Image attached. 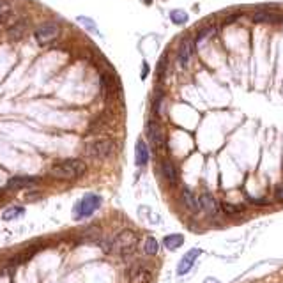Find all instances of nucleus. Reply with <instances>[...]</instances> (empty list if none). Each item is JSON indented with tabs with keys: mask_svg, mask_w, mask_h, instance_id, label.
Listing matches in <instances>:
<instances>
[{
	"mask_svg": "<svg viewBox=\"0 0 283 283\" xmlns=\"http://www.w3.org/2000/svg\"><path fill=\"white\" fill-rule=\"evenodd\" d=\"M25 32H27V23L25 22H20V23H16V25H13V27L9 28V37L11 39H22V37L25 36Z\"/></svg>",
	"mask_w": 283,
	"mask_h": 283,
	"instance_id": "nucleus-18",
	"label": "nucleus"
},
{
	"mask_svg": "<svg viewBox=\"0 0 283 283\" xmlns=\"http://www.w3.org/2000/svg\"><path fill=\"white\" fill-rule=\"evenodd\" d=\"M39 179L37 177H28V175H18V177H13L9 179L7 182V188L9 190H20V188H30V186L37 184Z\"/></svg>",
	"mask_w": 283,
	"mask_h": 283,
	"instance_id": "nucleus-10",
	"label": "nucleus"
},
{
	"mask_svg": "<svg viewBox=\"0 0 283 283\" xmlns=\"http://www.w3.org/2000/svg\"><path fill=\"white\" fill-rule=\"evenodd\" d=\"M278 20L280 16L273 11H257L253 14V22H257V23H260V22H278Z\"/></svg>",
	"mask_w": 283,
	"mask_h": 283,
	"instance_id": "nucleus-17",
	"label": "nucleus"
},
{
	"mask_svg": "<svg viewBox=\"0 0 283 283\" xmlns=\"http://www.w3.org/2000/svg\"><path fill=\"white\" fill-rule=\"evenodd\" d=\"M147 136L151 140V144L154 145L156 149H163L165 145V135H163L161 126L158 124L156 121H149L147 124Z\"/></svg>",
	"mask_w": 283,
	"mask_h": 283,
	"instance_id": "nucleus-7",
	"label": "nucleus"
},
{
	"mask_svg": "<svg viewBox=\"0 0 283 283\" xmlns=\"http://www.w3.org/2000/svg\"><path fill=\"white\" fill-rule=\"evenodd\" d=\"M221 211L223 213L230 214V216H234V214H239L244 211V207L242 205H234V204H228V202H223L221 204Z\"/></svg>",
	"mask_w": 283,
	"mask_h": 283,
	"instance_id": "nucleus-20",
	"label": "nucleus"
},
{
	"mask_svg": "<svg viewBox=\"0 0 283 283\" xmlns=\"http://www.w3.org/2000/svg\"><path fill=\"white\" fill-rule=\"evenodd\" d=\"M144 251L147 255H156L158 253V241L154 237H147L144 244Z\"/></svg>",
	"mask_w": 283,
	"mask_h": 283,
	"instance_id": "nucleus-19",
	"label": "nucleus"
},
{
	"mask_svg": "<svg viewBox=\"0 0 283 283\" xmlns=\"http://www.w3.org/2000/svg\"><path fill=\"white\" fill-rule=\"evenodd\" d=\"M200 253H202V250H198V248H195V250L188 251L184 257H182V260L179 262V267H177V274L179 276H182V274H186L188 271L193 267V264H195V260L200 257Z\"/></svg>",
	"mask_w": 283,
	"mask_h": 283,
	"instance_id": "nucleus-8",
	"label": "nucleus"
},
{
	"mask_svg": "<svg viewBox=\"0 0 283 283\" xmlns=\"http://www.w3.org/2000/svg\"><path fill=\"white\" fill-rule=\"evenodd\" d=\"M191 53H193V44H191L190 39H184L179 46V64L182 67H188L191 61Z\"/></svg>",
	"mask_w": 283,
	"mask_h": 283,
	"instance_id": "nucleus-11",
	"label": "nucleus"
},
{
	"mask_svg": "<svg viewBox=\"0 0 283 283\" xmlns=\"http://www.w3.org/2000/svg\"><path fill=\"white\" fill-rule=\"evenodd\" d=\"M161 170H163V175H165V179H167L170 184H175L177 182V170H175V165H174L172 161H168V159H165L161 165Z\"/></svg>",
	"mask_w": 283,
	"mask_h": 283,
	"instance_id": "nucleus-15",
	"label": "nucleus"
},
{
	"mask_svg": "<svg viewBox=\"0 0 283 283\" xmlns=\"http://www.w3.org/2000/svg\"><path fill=\"white\" fill-rule=\"evenodd\" d=\"M198 202H200V209H204L205 213L209 214V216H214V214L219 211L218 202H216V200H214V196L211 195V193H207V191L200 195Z\"/></svg>",
	"mask_w": 283,
	"mask_h": 283,
	"instance_id": "nucleus-9",
	"label": "nucleus"
},
{
	"mask_svg": "<svg viewBox=\"0 0 283 283\" xmlns=\"http://www.w3.org/2000/svg\"><path fill=\"white\" fill-rule=\"evenodd\" d=\"M136 244H138V236L133 230H122L121 234H117L110 241V250L108 251H117L122 257H126L135 251Z\"/></svg>",
	"mask_w": 283,
	"mask_h": 283,
	"instance_id": "nucleus-2",
	"label": "nucleus"
},
{
	"mask_svg": "<svg viewBox=\"0 0 283 283\" xmlns=\"http://www.w3.org/2000/svg\"><path fill=\"white\" fill-rule=\"evenodd\" d=\"M87 172V165L82 159H64L51 167L50 174L57 179H78Z\"/></svg>",
	"mask_w": 283,
	"mask_h": 283,
	"instance_id": "nucleus-1",
	"label": "nucleus"
},
{
	"mask_svg": "<svg viewBox=\"0 0 283 283\" xmlns=\"http://www.w3.org/2000/svg\"><path fill=\"white\" fill-rule=\"evenodd\" d=\"M151 280H152V273L142 264H135L128 271V282L130 283H149Z\"/></svg>",
	"mask_w": 283,
	"mask_h": 283,
	"instance_id": "nucleus-6",
	"label": "nucleus"
},
{
	"mask_svg": "<svg viewBox=\"0 0 283 283\" xmlns=\"http://www.w3.org/2000/svg\"><path fill=\"white\" fill-rule=\"evenodd\" d=\"M182 242H184V237H182L181 234H172V236L165 237L163 244H165L167 250H177L179 246H182Z\"/></svg>",
	"mask_w": 283,
	"mask_h": 283,
	"instance_id": "nucleus-16",
	"label": "nucleus"
},
{
	"mask_svg": "<svg viewBox=\"0 0 283 283\" xmlns=\"http://www.w3.org/2000/svg\"><path fill=\"white\" fill-rule=\"evenodd\" d=\"M85 152H87L90 158L107 159V158H110L111 154L115 152V142H113L111 138L94 140V142H90V144L87 145Z\"/></svg>",
	"mask_w": 283,
	"mask_h": 283,
	"instance_id": "nucleus-3",
	"label": "nucleus"
},
{
	"mask_svg": "<svg viewBox=\"0 0 283 283\" xmlns=\"http://www.w3.org/2000/svg\"><path fill=\"white\" fill-rule=\"evenodd\" d=\"M59 32H61V27H59L55 22H46V23L39 25V27L36 28L34 36H36V41L39 43V44H48V43L53 41V39L59 36Z\"/></svg>",
	"mask_w": 283,
	"mask_h": 283,
	"instance_id": "nucleus-5",
	"label": "nucleus"
},
{
	"mask_svg": "<svg viewBox=\"0 0 283 283\" xmlns=\"http://www.w3.org/2000/svg\"><path fill=\"white\" fill-rule=\"evenodd\" d=\"M250 202H253V204H259V205L267 204V200H265V198H250Z\"/></svg>",
	"mask_w": 283,
	"mask_h": 283,
	"instance_id": "nucleus-27",
	"label": "nucleus"
},
{
	"mask_svg": "<svg viewBox=\"0 0 283 283\" xmlns=\"http://www.w3.org/2000/svg\"><path fill=\"white\" fill-rule=\"evenodd\" d=\"M135 159H136V165H138V167H144L145 163L149 161V149H147V145H145L144 140H138V142H136Z\"/></svg>",
	"mask_w": 283,
	"mask_h": 283,
	"instance_id": "nucleus-13",
	"label": "nucleus"
},
{
	"mask_svg": "<svg viewBox=\"0 0 283 283\" xmlns=\"http://www.w3.org/2000/svg\"><path fill=\"white\" fill-rule=\"evenodd\" d=\"M101 87L107 98H110L111 94H115L117 85H115V80H113V76H111L110 73H101Z\"/></svg>",
	"mask_w": 283,
	"mask_h": 283,
	"instance_id": "nucleus-14",
	"label": "nucleus"
},
{
	"mask_svg": "<svg viewBox=\"0 0 283 283\" xmlns=\"http://www.w3.org/2000/svg\"><path fill=\"white\" fill-rule=\"evenodd\" d=\"M170 18H172V22L174 23H177V25H184L186 22H188V14L184 13V11H172L170 13Z\"/></svg>",
	"mask_w": 283,
	"mask_h": 283,
	"instance_id": "nucleus-21",
	"label": "nucleus"
},
{
	"mask_svg": "<svg viewBox=\"0 0 283 283\" xmlns=\"http://www.w3.org/2000/svg\"><path fill=\"white\" fill-rule=\"evenodd\" d=\"M182 202H184L186 209L191 211V213H198L200 211V202L195 196V193L190 190V188H184L182 190Z\"/></svg>",
	"mask_w": 283,
	"mask_h": 283,
	"instance_id": "nucleus-12",
	"label": "nucleus"
},
{
	"mask_svg": "<svg viewBox=\"0 0 283 283\" xmlns=\"http://www.w3.org/2000/svg\"><path fill=\"white\" fill-rule=\"evenodd\" d=\"M20 214H23V209H22V207H9L7 211H4L2 218H4L5 221H9V219L16 218V216H20Z\"/></svg>",
	"mask_w": 283,
	"mask_h": 283,
	"instance_id": "nucleus-22",
	"label": "nucleus"
},
{
	"mask_svg": "<svg viewBox=\"0 0 283 283\" xmlns=\"http://www.w3.org/2000/svg\"><path fill=\"white\" fill-rule=\"evenodd\" d=\"M274 195H276V198H278L280 202H283V184L276 188V193H274Z\"/></svg>",
	"mask_w": 283,
	"mask_h": 283,
	"instance_id": "nucleus-26",
	"label": "nucleus"
},
{
	"mask_svg": "<svg viewBox=\"0 0 283 283\" xmlns=\"http://www.w3.org/2000/svg\"><path fill=\"white\" fill-rule=\"evenodd\" d=\"M214 30H216V27H209V28H204L202 32L198 34V37H196V43H200L202 39H205V37H211L214 34Z\"/></svg>",
	"mask_w": 283,
	"mask_h": 283,
	"instance_id": "nucleus-24",
	"label": "nucleus"
},
{
	"mask_svg": "<svg viewBox=\"0 0 283 283\" xmlns=\"http://www.w3.org/2000/svg\"><path fill=\"white\" fill-rule=\"evenodd\" d=\"M78 22L82 25H85L87 28H90L92 32H98V28H96V25H94V22L92 20H88V18H85V16H78Z\"/></svg>",
	"mask_w": 283,
	"mask_h": 283,
	"instance_id": "nucleus-23",
	"label": "nucleus"
},
{
	"mask_svg": "<svg viewBox=\"0 0 283 283\" xmlns=\"http://www.w3.org/2000/svg\"><path fill=\"white\" fill-rule=\"evenodd\" d=\"M11 11V4L7 0H0V18H4L5 14Z\"/></svg>",
	"mask_w": 283,
	"mask_h": 283,
	"instance_id": "nucleus-25",
	"label": "nucleus"
},
{
	"mask_svg": "<svg viewBox=\"0 0 283 283\" xmlns=\"http://www.w3.org/2000/svg\"><path fill=\"white\" fill-rule=\"evenodd\" d=\"M101 196L99 195H94V193H88L85 195L84 198L80 200L76 207H74V218H88L90 214H94L96 211L99 209V205H101Z\"/></svg>",
	"mask_w": 283,
	"mask_h": 283,
	"instance_id": "nucleus-4",
	"label": "nucleus"
}]
</instances>
